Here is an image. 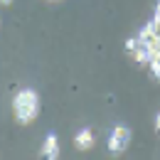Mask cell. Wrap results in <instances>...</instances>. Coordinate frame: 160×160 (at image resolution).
<instances>
[{
  "instance_id": "cell-1",
  "label": "cell",
  "mask_w": 160,
  "mask_h": 160,
  "mask_svg": "<svg viewBox=\"0 0 160 160\" xmlns=\"http://www.w3.org/2000/svg\"><path fill=\"white\" fill-rule=\"evenodd\" d=\"M12 116L18 123L30 126L32 121L40 116V96L35 89H22L12 99Z\"/></svg>"
},
{
  "instance_id": "cell-2",
  "label": "cell",
  "mask_w": 160,
  "mask_h": 160,
  "mask_svg": "<svg viewBox=\"0 0 160 160\" xmlns=\"http://www.w3.org/2000/svg\"><path fill=\"white\" fill-rule=\"evenodd\" d=\"M128 145H131V128H128V126H121V123L113 126L111 133H108V143H106L108 153L123 155V153L128 150Z\"/></svg>"
},
{
  "instance_id": "cell-3",
  "label": "cell",
  "mask_w": 160,
  "mask_h": 160,
  "mask_svg": "<svg viewBox=\"0 0 160 160\" xmlns=\"http://www.w3.org/2000/svg\"><path fill=\"white\" fill-rule=\"evenodd\" d=\"M126 52L133 57V62H138V64H148V62L153 59V54H155L153 47H150L148 42H143L138 35L126 40Z\"/></svg>"
},
{
  "instance_id": "cell-4",
  "label": "cell",
  "mask_w": 160,
  "mask_h": 160,
  "mask_svg": "<svg viewBox=\"0 0 160 160\" xmlns=\"http://www.w3.org/2000/svg\"><path fill=\"white\" fill-rule=\"evenodd\" d=\"M74 145H77V150H91V148L96 145V136H94V131H91V128H81V131H77V136H74Z\"/></svg>"
},
{
  "instance_id": "cell-5",
  "label": "cell",
  "mask_w": 160,
  "mask_h": 160,
  "mask_svg": "<svg viewBox=\"0 0 160 160\" xmlns=\"http://www.w3.org/2000/svg\"><path fill=\"white\" fill-rule=\"evenodd\" d=\"M59 153H62L59 138H57L54 133H49V136L44 138V143H42V155H44L47 160H57V158H59Z\"/></svg>"
},
{
  "instance_id": "cell-6",
  "label": "cell",
  "mask_w": 160,
  "mask_h": 160,
  "mask_svg": "<svg viewBox=\"0 0 160 160\" xmlns=\"http://www.w3.org/2000/svg\"><path fill=\"white\" fill-rule=\"evenodd\" d=\"M153 126H155V133L160 136V111L155 113V123H153Z\"/></svg>"
},
{
  "instance_id": "cell-7",
  "label": "cell",
  "mask_w": 160,
  "mask_h": 160,
  "mask_svg": "<svg viewBox=\"0 0 160 160\" xmlns=\"http://www.w3.org/2000/svg\"><path fill=\"white\" fill-rule=\"evenodd\" d=\"M0 5H12V0H0Z\"/></svg>"
},
{
  "instance_id": "cell-8",
  "label": "cell",
  "mask_w": 160,
  "mask_h": 160,
  "mask_svg": "<svg viewBox=\"0 0 160 160\" xmlns=\"http://www.w3.org/2000/svg\"><path fill=\"white\" fill-rule=\"evenodd\" d=\"M49 2H59V0H49Z\"/></svg>"
}]
</instances>
